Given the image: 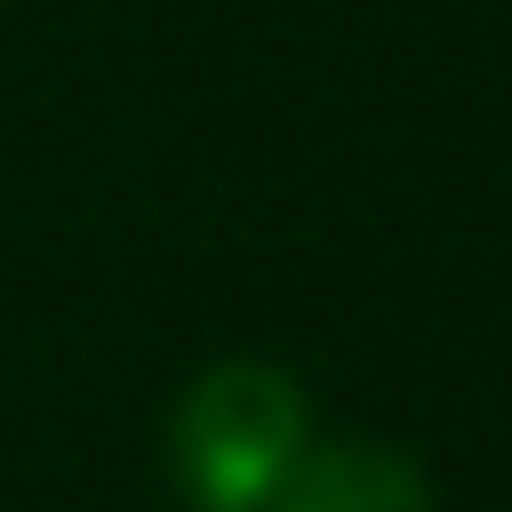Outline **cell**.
I'll return each instance as SVG.
<instances>
[{
  "label": "cell",
  "mask_w": 512,
  "mask_h": 512,
  "mask_svg": "<svg viewBox=\"0 0 512 512\" xmlns=\"http://www.w3.org/2000/svg\"><path fill=\"white\" fill-rule=\"evenodd\" d=\"M176 480L200 512H272L280 480L304 456V392L272 360H216L192 376L168 424Z\"/></svg>",
  "instance_id": "obj_1"
},
{
  "label": "cell",
  "mask_w": 512,
  "mask_h": 512,
  "mask_svg": "<svg viewBox=\"0 0 512 512\" xmlns=\"http://www.w3.org/2000/svg\"><path fill=\"white\" fill-rule=\"evenodd\" d=\"M272 512H440L424 472L384 448V440H336V448H304L296 472L280 480Z\"/></svg>",
  "instance_id": "obj_2"
}]
</instances>
